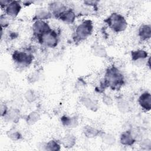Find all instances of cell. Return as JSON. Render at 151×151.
Masks as SVG:
<instances>
[{"label":"cell","mask_w":151,"mask_h":151,"mask_svg":"<svg viewBox=\"0 0 151 151\" xmlns=\"http://www.w3.org/2000/svg\"><path fill=\"white\" fill-rule=\"evenodd\" d=\"M138 102L140 107L146 111L151 109V95L149 92L142 93L138 99Z\"/></svg>","instance_id":"8"},{"label":"cell","mask_w":151,"mask_h":151,"mask_svg":"<svg viewBox=\"0 0 151 151\" xmlns=\"http://www.w3.org/2000/svg\"><path fill=\"white\" fill-rule=\"evenodd\" d=\"M98 1H86L84 2V3L85 4H86L87 5H90V6H96L97 4Z\"/></svg>","instance_id":"18"},{"label":"cell","mask_w":151,"mask_h":151,"mask_svg":"<svg viewBox=\"0 0 151 151\" xmlns=\"http://www.w3.org/2000/svg\"><path fill=\"white\" fill-rule=\"evenodd\" d=\"M147 52L143 50H137L131 51L132 60L134 61L141 59H145L147 57Z\"/></svg>","instance_id":"14"},{"label":"cell","mask_w":151,"mask_h":151,"mask_svg":"<svg viewBox=\"0 0 151 151\" xmlns=\"http://www.w3.org/2000/svg\"><path fill=\"white\" fill-rule=\"evenodd\" d=\"M139 36L143 41L150 39L151 37V27L150 25H142L139 29Z\"/></svg>","instance_id":"12"},{"label":"cell","mask_w":151,"mask_h":151,"mask_svg":"<svg viewBox=\"0 0 151 151\" xmlns=\"http://www.w3.org/2000/svg\"><path fill=\"white\" fill-rule=\"evenodd\" d=\"M56 18L67 24H73L76 19V14L71 9H66Z\"/></svg>","instance_id":"9"},{"label":"cell","mask_w":151,"mask_h":151,"mask_svg":"<svg viewBox=\"0 0 151 151\" xmlns=\"http://www.w3.org/2000/svg\"><path fill=\"white\" fill-rule=\"evenodd\" d=\"M51 13L49 11V10H46L45 9H38L37 10L35 16L34 17V20H41L43 21L44 19H48L52 17Z\"/></svg>","instance_id":"13"},{"label":"cell","mask_w":151,"mask_h":151,"mask_svg":"<svg viewBox=\"0 0 151 151\" xmlns=\"http://www.w3.org/2000/svg\"><path fill=\"white\" fill-rule=\"evenodd\" d=\"M60 145L55 140H51L47 143L46 145V149L50 150H60Z\"/></svg>","instance_id":"15"},{"label":"cell","mask_w":151,"mask_h":151,"mask_svg":"<svg viewBox=\"0 0 151 151\" xmlns=\"http://www.w3.org/2000/svg\"><path fill=\"white\" fill-rule=\"evenodd\" d=\"M35 37L41 45L48 48L55 47L58 45L59 40L57 32L52 29Z\"/></svg>","instance_id":"3"},{"label":"cell","mask_w":151,"mask_h":151,"mask_svg":"<svg viewBox=\"0 0 151 151\" xmlns=\"http://www.w3.org/2000/svg\"><path fill=\"white\" fill-rule=\"evenodd\" d=\"M12 58L17 64L21 66L29 65L34 60V56L28 52L23 51H15Z\"/></svg>","instance_id":"5"},{"label":"cell","mask_w":151,"mask_h":151,"mask_svg":"<svg viewBox=\"0 0 151 151\" xmlns=\"http://www.w3.org/2000/svg\"><path fill=\"white\" fill-rule=\"evenodd\" d=\"M1 27L2 28L3 27H6L9 24V20H8V18L5 16V15H1Z\"/></svg>","instance_id":"17"},{"label":"cell","mask_w":151,"mask_h":151,"mask_svg":"<svg viewBox=\"0 0 151 151\" xmlns=\"http://www.w3.org/2000/svg\"><path fill=\"white\" fill-rule=\"evenodd\" d=\"M104 22L111 29L117 33L123 31L127 26V22L124 17L116 12L110 14L104 20Z\"/></svg>","instance_id":"2"},{"label":"cell","mask_w":151,"mask_h":151,"mask_svg":"<svg viewBox=\"0 0 151 151\" xmlns=\"http://www.w3.org/2000/svg\"><path fill=\"white\" fill-rule=\"evenodd\" d=\"M66 9L67 7L63 4L59 2H52L49 4V11L55 17H57Z\"/></svg>","instance_id":"10"},{"label":"cell","mask_w":151,"mask_h":151,"mask_svg":"<svg viewBox=\"0 0 151 151\" xmlns=\"http://www.w3.org/2000/svg\"><path fill=\"white\" fill-rule=\"evenodd\" d=\"M21 9L20 2L18 1H11L5 8V14L8 17L15 18L19 13Z\"/></svg>","instance_id":"6"},{"label":"cell","mask_w":151,"mask_h":151,"mask_svg":"<svg viewBox=\"0 0 151 151\" xmlns=\"http://www.w3.org/2000/svg\"><path fill=\"white\" fill-rule=\"evenodd\" d=\"M135 141L134 137L130 131L123 132L120 136V143L123 145L132 146L134 143Z\"/></svg>","instance_id":"11"},{"label":"cell","mask_w":151,"mask_h":151,"mask_svg":"<svg viewBox=\"0 0 151 151\" xmlns=\"http://www.w3.org/2000/svg\"><path fill=\"white\" fill-rule=\"evenodd\" d=\"M51 29L48 23L45 22L44 21H35L32 25L33 33L35 37L50 31Z\"/></svg>","instance_id":"7"},{"label":"cell","mask_w":151,"mask_h":151,"mask_svg":"<svg viewBox=\"0 0 151 151\" xmlns=\"http://www.w3.org/2000/svg\"><path fill=\"white\" fill-rule=\"evenodd\" d=\"M93 29V25L91 20L86 19L83 21L76 27L74 37L75 41H81L87 38L91 35Z\"/></svg>","instance_id":"4"},{"label":"cell","mask_w":151,"mask_h":151,"mask_svg":"<svg viewBox=\"0 0 151 151\" xmlns=\"http://www.w3.org/2000/svg\"><path fill=\"white\" fill-rule=\"evenodd\" d=\"M124 84V76L117 68L113 65L107 69L103 84L104 88L109 87L112 90H119Z\"/></svg>","instance_id":"1"},{"label":"cell","mask_w":151,"mask_h":151,"mask_svg":"<svg viewBox=\"0 0 151 151\" xmlns=\"http://www.w3.org/2000/svg\"><path fill=\"white\" fill-rule=\"evenodd\" d=\"M61 120V122H62L63 124L65 126H71L73 124V123H72L73 122V120L72 119H71V117H67L66 116H63Z\"/></svg>","instance_id":"16"}]
</instances>
